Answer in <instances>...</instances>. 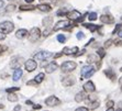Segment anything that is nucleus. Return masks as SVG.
<instances>
[{
	"label": "nucleus",
	"instance_id": "49",
	"mask_svg": "<svg viewBox=\"0 0 122 111\" xmlns=\"http://www.w3.org/2000/svg\"><path fill=\"white\" fill-rule=\"evenodd\" d=\"M61 56H62V54H61V53H58V54L55 55V58H57V57H61Z\"/></svg>",
	"mask_w": 122,
	"mask_h": 111
},
{
	"label": "nucleus",
	"instance_id": "41",
	"mask_svg": "<svg viewBox=\"0 0 122 111\" xmlns=\"http://www.w3.org/2000/svg\"><path fill=\"white\" fill-rule=\"evenodd\" d=\"M75 111H88V109H86V108H82V107H80V108H77Z\"/></svg>",
	"mask_w": 122,
	"mask_h": 111
},
{
	"label": "nucleus",
	"instance_id": "29",
	"mask_svg": "<svg viewBox=\"0 0 122 111\" xmlns=\"http://www.w3.org/2000/svg\"><path fill=\"white\" fill-rule=\"evenodd\" d=\"M65 40H66L65 35H63V34H58V35H57V41H58V42L64 43V42H65Z\"/></svg>",
	"mask_w": 122,
	"mask_h": 111
},
{
	"label": "nucleus",
	"instance_id": "44",
	"mask_svg": "<svg viewBox=\"0 0 122 111\" xmlns=\"http://www.w3.org/2000/svg\"><path fill=\"white\" fill-rule=\"evenodd\" d=\"M119 85L121 87V91H122V77H120V79H119Z\"/></svg>",
	"mask_w": 122,
	"mask_h": 111
},
{
	"label": "nucleus",
	"instance_id": "52",
	"mask_svg": "<svg viewBox=\"0 0 122 111\" xmlns=\"http://www.w3.org/2000/svg\"><path fill=\"white\" fill-rule=\"evenodd\" d=\"M107 111H114V110H113V108H112V107H110V108H108V110H107Z\"/></svg>",
	"mask_w": 122,
	"mask_h": 111
},
{
	"label": "nucleus",
	"instance_id": "51",
	"mask_svg": "<svg viewBox=\"0 0 122 111\" xmlns=\"http://www.w3.org/2000/svg\"><path fill=\"white\" fill-rule=\"evenodd\" d=\"M2 6H3V1H2V0H0V8H1Z\"/></svg>",
	"mask_w": 122,
	"mask_h": 111
},
{
	"label": "nucleus",
	"instance_id": "13",
	"mask_svg": "<svg viewBox=\"0 0 122 111\" xmlns=\"http://www.w3.org/2000/svg\"><path fill=\"white\" fill-rule=\"evenodd\" d=\"M78 52V47L77 46H74V47H65V49L63 50V53L66 55H73L75 53Z\"/></svg>",
	"mask_w": 122,
	"mask_h": 111
},
{
	"label": "nucleus",
	"instance_id": "25",
	"mask_svg": "<svg viewBox=\"0 0 122 111\" xmlns=\"http://www.w3.org/2000/svg\"><path fill=\"white\" fill-rule=\"evenodd\" d=\"M33 9H34V6H32V5H28V6L22 5V6H20L21 11H30V10H33Z\"/></svg>",
	"mask_w": 122,
	"mask_h": 111
},
{
	"label": "nucleus",
	"instance_id": "48",
	"mask_svg": "<svg viewBox=\"0 0 122 111\" xmlns=\"http://www.w3.org/2000/svg\"><path fill=\"white\" fill-rule=\"evenodd\" d=\"M34 84H36V83H35V81H29L28 85H34Z\"/></svg>",
	"mask_w": 122,
	"mask_h": 111
},
{
	"label": "nucleus",
	"instance_id": "1",
	"mask_svg": "<svg viewBox=\"0 0 122 111\" xmlns=\"http://www.w3.org/2000/svg\"><path fill=\"white\" fill-rule=\"evenodd\" d=\"M14 25L13 23L10 22V21H5V22L0 23V31L3 32L5 34H9L10 32L13 31Z\"/></svg>",
	"mask_w": 122,
	"mask_h": 111
},
{
	"label": "nucleus",
	"instance_id": "2",
	"mask_svg": "<svg viewBox=\"0 0 122 111\" xmlns=\"http://www.w3.org/2000/svg\"><path fill=\"white\" fill-rule=\"evenodd\" d=\"M76 67H77V64L75 62H71V61H66V62H64L62 65H61V69H62L63 71H65V73H67V71H73Z\"/></svg>",
	"mask_w": 122,
	"mask_h": 111
},
{
	"label": "nucleus",
	"instance_id": "57",
	"mask_svg": "<svg viewBox=\"0 0 122 111\" xmlns=\"http://www.w3.org/2000/svg\"><path fill=\"white\" fill-rule=\"evenodd\" d=\"M10 1H15V0H10Z\"/></svg>",
	"mask_w": 122,
	"mask_h": 111
},
{
	"label": "nucleus",
	"instance_id": "31",
	"mask_svg": "<svg viewBox=\"0 0 122 111\" xmlns=\"http://www.w3.org/2000/svg\"><path fill=\"white\" fill-rule=\"evenodd\" d=\"M14 9H15V6H14V5H9V6L6 7V11L10 12V11H13Z\"/></svg>",
	"mask_w": 122,
	"mask_h": 111
},
{
	"label": "nucleus",
	"instance_id": "6",
	"mask_svg": "<svg viewBox=\"0 0 122 111\" xmlns=\"http://www.w3.org/2000/svg\"><path fill=\"white\" fill-rule=\"evenodd\" d=\"M36 66H37V64L34 60H28L25 62V69L28 71H33L34 69L36 68Z\"/></svg>",
	"mask_w": 122,
	"mask_h": 111
},
{
	"label": "nucleus",
	"instance_id": "5",
	"mask_svg": "<svg viewBox=\"0 0 122 111\" xmlns=\"http://www.w3.org/2000/svg\"><path fill=\"white\" fill-rule=\"evenodd\" d=\"M45 103H46V106H48V107H55V106L60 105L61 100L58 99V98H56L55 96H51V97H48L47 99L45 100Z\"/></svg>",
	"mask_w": 122,
	"mask_h": 111
},
{
	"label": "nucleus",
	"instance_id": "37",
	"mask_svg": "<svg viewBox=\"0 0 122 111\" xmlns=\"http://www.w3.org/2000/svg\"><path fill=\"white\" fill-rule=\"evenodd\" d=\"M82 37H84V34H82V32H78V33H77V39H78V40H81Z\"/></svg>",
	"mask_w": 122,
	"mask_h": 111
},
{
	"label": "nucleus",
	"instance_id": "21",
	"mask_svg": "<svg viewBox=\"0 0 122 111\" xmlns=\"http://www.w3.org/2000/svg\"><path fill=\"white\" fill-rule=\"evenodd\" d=\"M22 74H23V71H21L20 68H18L17 71H14V73H13V80H19L21 78V76H22Z\"/></svg>",
	"mask_w": 122,
	"mask_h": 111
},
{
	"label": "nucleus",
	"instance_id": "11",
	"mask_svg": "<svg viewBox=\"0 0 122 111\" xmlns=\"http://www.w3.org/2000/svg\"><path fill=\"white\" fill-rule=\"evenodd\" d=\"M84 90L87 91V92H94V91L96 90V87H95L92 81H87V83L84 85Z\"/></svg>",
	"mask_w": 122,
	"mask_h": 111
},
{
	"label": "nucleus",
	"instance_id": "20",
	"mask_svg": "<svg viewBox=\"0 0 122 111\" xmlns=\"http://www.w3.org/2000/svg\"><path fill=\"white\" fill-rule=\"evenodd\" d=\"M84 26L87 28L88 30H90L91 32H95L96 30L99 29V25H95V24H90V23H84Z\"/></svg>",
	"mask_w": 122,
	"mask_h": 111
},
{
	"label": "nucleus",
	"instance_id": "43",
	"mask_svg": "<svg viewBox=\"0 0 122 111\" xmlns=\"http://www.w3.org/2000/svg\"><path fill=\"white\" fill-rule=\"evenodd\" d=\"M84 53H86V50H82V51H80L78 54H76V56H80V55H82Z\"/></svg>",
	"mask_w": 122,
	"mask_h": 111
},
{
	"label": "nucleus",
	"instance_id": "19",
	"mask_svg": "<svg viewBox=\"0 0 122 111\" xmlns=\"http://www.w3.org/2000/svg\"><path fill=\"white\" fill-rule=\"evenodd\" d=\"M105 75L108 77L109 79H111V80L116 79V74H114L112 71H110V69H106V71H105Z\"/></svg>",
	"mask_w": 122,
	"mask_h": 111
},
{
	"label": "nucleus",
	"instance_id": "18",
	"mask_svg": "<svg viewBox=\"0 0 122 111\" xmlns=\"http://www.w3.org/2000/svg\"><path fill=\"white\" fill-rule=\"evenodd\" d=\"M87 62L88 63H96L99 62V56L96 54H90L88 57H87Z\"/></svg>",
	"mask_w": 122,
	"mask_h": 111
},
{
	"label": "nucleus",
	"instance_id": "42",
	"mask_svg": "<svg viewBox=\"0 0 122 111\" xmlns=\"http://www.w3.org/2000/svg\"><path fill=\"white\" fill-rule=\"evenodd\" d=\"M120 26H122L121 24H117V25H116V29H114V31H113V33H117V32H118V30L120 29Z\"/></svg>",
	"mask_w": 122,
	"mask_h": 111
},
{
	"label": "nucleus",
	"instance_id": "24",
	"mask_svg": "<svg viewBox=\"0 0 122 111\" xmlns=\"http://www.w3.org/2000/svg\"><path fill=\"white\" fill-rule=\"evenodd\" d=\"M43 79H44V74H43V73H40L39 75H36V76L34 77V81H35L36 84L42 83Z\"/></svg>",
	"mask_w": 122,
	"mask_h": 111
},
{
	"label": "nucleus",
	"instance_id": "56",
	"mask_svg": "<svg viewBox=\"0 0 122 111\" xmlns=\"http://www.w3.org/2000/svg\"><path fill=\"white\" fill-rule=\"evenodd\" d=\"M120 71H122V67H121V68H120Z\"/></svg>",
	"mask_w": 122,
	"mask_h": 111
},
{
	"label": "nucleus",
	"instance_id": "14",
	"mask_svg": "<svg viewBox=\"0 0 122 111\" xmlns=\"http://www.w3.org/2000/svg\"><path fill=\"white\" fill-rule=\"evenodd\" d=\"M28 35H29V32L26 31V30H24V29L18 30L17 33H15V36H17L18 39H25Z\"/></svg>",
	"mask_w": 122,
	"mask_h": 111
},
{
	"label": "nucleus",
	"instance_id": "47",
	"mask_svg": "<svg viewBox=\"0 0 122 111\" xmlns=\"http://www.w3.org/2000/svg\"><path fill=\"white\" fill-rule=\"evenodd\" d=\"M118 35H119V36H120V37H121V39H122V30H120V31L118 32Z\"/></svg>",
	"mask_w": 122,
	"mask_h": 111
},
{
	"label": "nucleus",
	"instance_id": "45",
	"mask_svg": "<svg viewBox=\"0 0 122 111\" xmlns=\"http://www.w3.org/2000/svg\"><path fill=\"white\" fill-rule=\"evenodd\" d=\"M42 106H40V105H34V109H40Z\"/></svg>",
	"mask_w": 122,
	"mask_h": 111
},
{
	"label": "nucleus",
	"instance_id": "39",
	"mask_svg": "<svg viewBox=\"0 0 122 111\" xmlns=\"http://www.w3.org/2000/svg\"><path fill=\"white\" fill-rule=\"evenodd\" d=\"M114 43H116V45L120 46V45H122V40H117V41H114Z\"/></svg>",
	"mask_w": 122,
	"mask_h": 111
},
{
	"label": "nucleus",
	"instance_id": "33",
	"mask_svg": "<svg viewBox=\"0 0 122 111\" xmlns=\"http://www.w3.org/2000/svg\"><path fill=\"white\" fill-rule=\"evenodd\" d=\"M94 74H95V69H91V71H89V73H87V74H86V75H84V76H82V77H85V78H89V77H91V76H92V75H94Z\"/></svg>",
	"mask_w": 122,
	"mask_h": 111
},
{
	"label": "nucleus",
	"instance_id": "8",
	"mask_svg": "<svg viewBox=\"0 0 122 111\" xmlns=\"http://www.w3.org/2000/svg\"><path fill=\"white\" fill-rule=\"evenodd\" d=\"M62 84L64 86H71V85H74L75 84V77L74 76H67V77H64L62 80Z\"/></svg>",
	"mask_w": 122,
	"mask_h": 111
},
{
	"label": "nucleus",
	"instance_id": "46",
	"mask_svg": "<svg viewBox=\"0 0 122 111\" xmlns=\"http://www.w3.org/2000/svg\"><path fill=\"white\" fill-rule=\"evenodd\" d=\"M21 109V107L20 106H17V107H15V108H14V111H19Z\"/></svg>",
	"mask_w": 122,
	"mask_h": 111
},
{
	"label": "nucleus",
	"instance_id": "53",
	"mask_svg": "<svg viewBox=\"0 0 122 111\" xmlns=\"http://www.w3.org/2000/svg\"><path fill=\"white\" fill-rule=\"evenodd\" d=\"M119 106H120V108L122 109V101H121V102H119Z\"/></svg>",
	"mask_w": 122,
	"mask_h": 111
},
{
	"label": "nucleus",
	"instance_id": "17",
	"mask_svg": "<svg viewBox=\"0 0 122 111\" xmlns=\"http://www.w3.org/2000/svg\"><path fill=\"white\" fill-rule=\"evenodd\" d=\"M52 23H53V19H52V18H45V19H43V21H42V24L45 29H47L48 26H51Z\"/></svg>",
	"mask_w": 122,
	"mask_h": 111
},
{
	"label": "nucleus",
	"instance_id": "50",
	"mask_svg": "<svg viewBox=\"0 0 122 111\" xmlns=\"http://www.w3.org/2000/svg\"><path fill=\"white\" fill-rule=\"evenodd\" d=\"M25 1H26V2H28V3H32V2H33V1H34V0H25Z\"/></svg>",
	"mask_w": 122,
	"mask_h": 111
},
{
	"label": "nucleus",
	"instance_id": "34",
	"mask_svg": "<svg viewBox=\"0 0 122 111\" xmlns=\"http://www.w3.org/2000/svg\"><path fill=\"white\" fill-rule=\"evenodd\" d=\"M67 10L66 9H63V10H61V11H57V14L58 15H64V14H67Z\"/></svg>",
	"mask_w": 122,
	"mask_h": 111
},
{
	"label": "nucleus",
	"instance_id": "38",
	"mask_svg": "<svg viewBox=\"0 0 122 111\" xmlns=\"http://www.w3.org/2000/svg\"><path fill=\"white\" fill-rule=\"evenodd\" d=\"M5 37H6V34H5L3 32H1V31H0V41L5 40Z\"/></svg>",
	"mask_w": 122,
	"mask_h": 111
},
{
	"label": "nucleus",
	"instance_id": "22",
	"mask_svg": "<svg viewBox=\"0 0 122 111\" xmlns=\"http://www.w3.org/2000/svg\"><path fill=\"white\" fill-rule=\"evenodd\" d=\"M85 92L84 91H81V92H78V94L76 95V97H75V100H76L77 102H81L82 100L85 99Z\"/></svg>",
	"mask_w": 122,
	"mask_h": 111
},
{
	"label": "nucleus",
	"instance_id": "55",
	"mask_svg": "<svg viewBox=\"0 0 122 111\" xmlns=\"http://www.w3.org/2000/svg\"><path fill=\"white\" fill-rule=\"evenodd\" d=\"M116 111H122V109H121V108H119L118 110H116Z\"/></svg>",
	"mask_w": 122,
	"mask_h": 111
},
{
	"label": "nucleus",
	"instance_id": "4",
	"mask_svg": "<svg viewBox=\"0 0 122 111\" xmlns=\"http://www.w3.org/2000/svg\"><path fill=\"white\" fill-rule=\"evenodd\" d=\"M52 55H53V54H52L51 52L43 51V52H39V53H36V54L34 55V58H35V60L44 61V60H47V58H50Z\"/></svg>",
	"mask_w": 122,
	"mask_h": 111
},
{
	"label": "nucleus",
	"instance_id": "9",
	"mask_svg": "<svg viewBox=\"0 0 122 111\" xmlns=\"http://www.w3.org/2000/svg\"><path fill=\"white\" fill-rule=\"evenodd\" d=\"M22 62H23V60L21 58V57H17V58L12 60V62L10 63V67H11V68L18 69L21 65H22Z\"/></svg>",
	"mask_w": 122,
	"mask_h": 111
},
{
	"label": "nucleus",
	"instance_id": "35",
	"mask_svg": "<svg viewBox=\"0 0 122 111\" xmlns=\"http://www.w3.org/2000/svg\"><path fill=\"white\" fill-rule=\"evenodd\" d=\"M111 44H112V40H108L107 42L105 43V49H108V47L111 45Z\"/></svg>",
	"mask_w": 122,
	"mask_h": 111
},
{
	"label": "nucleus",
	"instance_id": "7",
	"mask_svg": "<svg viewBox=\"0 0 122 111\" xmlns=\"http://www.w3.org/2000/svg\"><path fill=\"white\" fill-rule=\"evenodd\" d=\"M69 24H71V23H69L68 20H61L55 24L53 30H54V31H57V30H60V29H65V26H68Z\"/></svg>",
	"mask_w": 122,
	"mask_h": 111
},
{
	"label": "nucleus",
	"instance_id": "27",
	"mask_svg": "<svg viewBox=\"0 0 122 111\" xmlns=\"http://www.w3.org/2000/svg\"><path fill=\"white\" fill-rule=\"evenodd\" d=\"M97 53H98V56H99V58H103V57L106 56V51L103 49H99Z\"/></svg>",
	"mask_w": 122,
	"mask_h": 111
},
{
	"label": "nucleus",
	"instance_id": "3",
	"mask_svg": "<svg viewBox=\"0 0 122 111\" xmlns=\"http://www.w3.org/2000/svg\"><path fill=\"white\" fill-rule=\"evenodd\" d=\"M41 36V30L39 28H33L30 32V36H29V40L31 42H35V41L39 40V37Z\"/></svg>",
	"mask_w": 122,
	"mask_h": 111
},
{
	"label": "nucleus",
	"instance_id": "32",
	"mask_svg": "<svg viewBox=\"0 0 122 111\" xmlns=\"http://www.w3.org/2000/svg\"><path fill=\"white\" fill-rule=\"evenodd\" d=\"M19 87H14V88H8V89H6V91L8 92V94H10V92H14V91H18L19 90Z\"/></svg>",
	"mask_w": 122,
	"mask_h": 111
},
{
	"label": "nucleus",
	"instance_id": "16",
	"mask_svg": "<svg viewBox=\"0 0 122 111\" xmlns=\"http://www.w3.org/2000/svg\"><path fill=\"white\" fill-rule=\"evenodd\" d=\"M36 8L39 9V10H41V11H43V12H48V11H51V10H52L51 6H48V5H44V3L39 5Z\"/></svg>",
	"mask_w": 122,
	"mask_h": 111
},
{
	"label": "nucleus",
	"instance_id": "15",
	"mask_svg": "<svg viewBox=\"0 0 122 111\" xmlns=\"http://www.w3.org/2000/svg\"><path fill=\"white\" fill-rule=\"evenodd\" d=\"M67 17L69 18V19H71V20H77L78 18L81 17V14H80V12L76 11V10H73V11L68 12V13H67Z\"/></svg>",
	"mask_w": 122,
	"mask_h": 111
},
{
	"label": "nucleus",
	"instance_id": "28",
	"mask_svg": "<svg viewBox=\"0 0 122 111\" xmlns=\"http://www.w3.org/2000/svg\"><path fill=\"white\" fill-rule=\"evenodd\" d=\"M88 19L90 21H95L97 19V13H96V12H91V13H89Z\"/></svg>",
	"mask_w": 122,
	"mask_h": 111
},
{
	"label": "nucleus",
	"instance_id": "23",
	"mask_svg": "<svg viewBox=\"0 0 122 111\" xmlns=\"http://www.w3.org/2000/svg\"><path fill=\"white\" fill-rule=\"evenodd\" d=\"M91 69H94V67L91 65H87V66H84L81 68V75L84 76V75H86L87 73H89V71H91Z\"/></svg>",
	"mask_w": 122,
	"mask_h": 111
},
{
	"label": "nucleus",
	"instance_id": "10",
	"mask_svg": "<svg viewBox=\"0 0 122 111\" xmlns=\"http://www.w3.org/2000/svg\"><path fill=\"white\" fill-rule=\"evenodd\" d=\"M100 21L102 23H106V24H110V23L114 22V19H113V17L108 15V14H102L101 17H100Z\"/></svg>",
	"mask_w": 122,
	"mask_h": 111
},
{
	"label": "nucleus",
	"instance_id": "30",
	"mask_svg": "<svg viewBox=\"0 0 122 111\" xmlns=\"http://www.w3.org/2000/svg\"><path fill=\"white\" fill-rule=\"evenodd\" d=\"M99 105H100V102L98 101V100H96L95 102H92V103L90 105V109H92V110H94V109L98 108V107H99Z\"/></svg>",
	"mask_w": 122,
	"mask_h": 111
},
{
	"label": "nucleus",
	"instance_id": "12",
	"mask_svg": "<svg viewBox=\"0 0 122 111\" xmlns=\"http://www.w3.org/2000/svg\"><path fill=\"white\" fill-rule=\"evenodd\" d=\"M57 68H58V65H57L56 63H55V62H51L45 67V71H46V73H48V74H50V73H53L54 71H56Z\"/></svg>",
	"mask_w": 122,
	"mask_h": 111
},
{
	"label": "nucleus",
	"instance_id": "26",
	"mask_svg": "<svg viewBox=\"0 0 122 111\" xmlns=\"http://www.w3.org/2000/svg\"><path fill=\"white\" fill-rule=\"evenodd\" d=\"M8 100H9V101H12V102H13V101H18V100H19V98H18L17 95L11 94V92H10V94H9V96H8Z\"/></svg>",
	"mask_w": 122,
	"mask_h": 111
},
{
	"label": "nucleus",
	"instance_id": "40",
	"mask_svg": "<svg viewBox=\"0 0 122 111\" xmlns=\"http://www.w3.org/2000/svg\"><path fill=\"white\" fill-rule=\"evenodd\" d=\"M7 50V46H3V45H0V53H2L3 51Z\"/></svg>",
	"mask_w": 122,
	"mask_h": 111
},
{
	"label": "nucleus",
	"instance_id": "36",
	"mask_svg": "<svg viewBox=\"0 0 122 111\" xmlns=\"http://www.w3.org/2000/svg\"><path fill=\"white\" fill-rule=\"evenodd\" d=\"M113 105H114V102L112 101V100H109L108 102H107V107H108V108H110V107H113Z\"/></svg>",
	"mask_w": 122,
	"mask_h": 111
},
{
	"label": "nucleus",
	"instance_id": "54",
	"mask_svg": "<svg viewBox=\"0 0 122 111\" xmlns=\"http://www.w3.org/2000/svg\"><path fill=\"white\" fill-rule=\"evenodd\" d=\"M0 109H3V106L2 105H0Z\"/></svg>",
	"mask_w": 122,
	"mask_h": 111
}]
</instances>
